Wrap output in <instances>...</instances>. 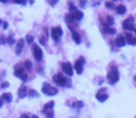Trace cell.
Instances as JSON below:
<instances>
[{
	"instance_id": "6da1fadb",
	"label": "cell",
	"mask_w": 136,
	"mask_h": 118,
	"mask_svg": "<svg viewBox=\"0 0 136 118\" xmlns=\"http://www.w3.org/2000/svg\"><path fill=\"white\" fill-rule=\"evenodd\" d=\"M119 78H120V75H119L117 68H116V67H112L111 70H110V73H108V75H107L108 83H110V84H115L116 82L119 81Z\"/></svg>"
},
{
	"instance_id": "7a4b0ae2",
	"label": "cell",
	"mask_w": 136,
	"mask_h": 118,
	"mask_svg": "<svg viewBox=\"0 0 136 118\" xmlns=\"http://www.w3.org/2000/svg\"><path fill=\"white\" fill-rule=\"evenodd\" d=\"M42 92H43L45 95H54V94L58 93V89L54 88L53 86L48 84V83H44V84L42 86Z\"/></svg>"
},
{
	"instance_id": "3957f363",
	"label": "cell",
	"mask_w": 136,
	"mask_h": 118,
	"mask_svg": "<svg viewBox=\"0 0 136 118\" xmlns=\"http://www.w3.org/2000/svg\"><path fill=\"white\" fill-rule=\"evenodd\" d=\"M32 49H33V55H34V58L37 59V60H42V58H43V53H42L41 47H39V45L33 44Z\"/></svg>"
},
{
	"instance_id": "277c9868",
	"label": "cell",
	"mask_w": 136,
	"mask_h": 118,
	"mask_svg": "<svg viewBox=\"0 0 136 118\" xmlns=\"http://www.w3.org/2000/svg\"><path fill=\"white\" fill-rule=\"evenodd\" d=\"M83 64H85V59L83 58H80L78 60L74 63V69H76L77 74H82V72H83Z\"/></svg>"
},
{
	"instance_id": "5b68a950",
	"label": "cell",
	"mask_w": 136,
	"mask_h": 118,
	"mask_svg": "<svg viewBox=\"0 0 136 118\" xmlns=\"http://www.w3.org/2000/svg\"><path fill=\"white\" fill-rule=\"evenodd\" d=\"M53 81H54L57 84H59V86H64V84L68 83L67 79L63 77V74H55V75L53 77Z\"/></svg>"
},
{
	"instance_id": "8992f818",
	"label": "cell",
	"mask_w": 136,
	"mask_h": 118,
	"mask_svg": "<svg viewBox=\"0 0 136 118\" xmlns=\"http://www.w3.org/2000/svg\"><path fill=\"white\" fill-rule=\"evenodd\" d=\"M62 69H63V72L67 74V75H73V65L71 64V63H63L62 64Z\"/></svg>"
},
{
	"instance_id": "52a82bcc",
	"label": "cell",
	"mask_w": 136,
	"mask_h": 118,
	"mask_svg": "<svg viewBox=\"0 0 136 118\" xmlns=\"http://www.w3.org/2000/svg\"><path fill=\"white\" fill-rule=\"evenodd\" d=\"M15 75H16L18 78H20V79H22L23 82H25V81L28 79V77H27V74L24 73L23 68H19V67H16V69H15Z\"/></svg>"
},
{
	"instance_id": "ba28073f",
	"label": "cell",
	"mask_w": 136,
	"mask_h": 118,
	"mask_svg": "<svg viewBox=\"0 0 136 118\" xmlns=\"http://www.w3.org/2000/svg\"><path fill=\"white\" fill-rule=\"evenodd\" d=\"M115 43H116V45H117V47H124V45H126L127 42H126V38L124 35H119L117 38H116Z\"/></svg>"
},
{
	"instance_id": "9c48e42d",
	"label": "cell",
	"mask_w": 136,
	"mask_h": 118,
	"mask_svg": "<svg viewBox=\"0 0 136 118\" xmlns=\"http://www.w3.org/2000/svg\"><path fill=\"white\" fill-rule=\"evenodd\" d=\"M24 40L23 39H19L18 40V43H16V47H15V53L16 54H20L22 53V49H23V47H24Z\"/></svg>"
},
{
	"instance_id": "30bf717a",
	"label": "cell",
	"mask_w": 136,
	"mask_h": 118,
	"mask_svg": "<svg viewBox=\"0 0 136 118\" xmlns=\"http://www.w3.org/2000/svg\"><path fill=\"white\" fill-rule=\"evenodd\" d=\"M71 15L73 16V19H74V20H77V22L82 20V18H83V13H82V11H78V10L71 13Z\"/></svg>"
},
{
	"instance_id": "8fae6325",
	"label": "cell",
	"mask_w": 136,
	"mask_h": 118,
	"mask_svg": "<svg viewBox=\"0 0 136 118\" xmlns=\"http://www.w3.org/2000/svg\"><path fill=\"white\" fill-rule=\"evenodd\" d=\"M122 28L130 31V30H134V29H135V25H134V23H131V22H129V20H124Z\"/></svg>"
},
{
	"instance_id": "7c38bea8",
	"label": "cell",
	"mask_w": 136,
	"mask_h": 118,
	"mask_svg": "<svg viewBox=\"0 0 136 118\" xmlns=\"http://www.w3.org/2000/svg\"><path fill=\"white\" fill-rule=\"evenodd\" d=\"M27 92H28V88H27L25 86L20 87V88H19V90H18L19 98H24V97H27Z\"/></svg>"
},
{
	"instance_id": "4fadbf2b",
	"label": "cell",
	"mask_w": 136,
	"mask_h": 118,
	"mask_svg": "<svg viewBox=\"0 0 136 118\" xmlns=\"http://www.w3.org/2000/svg\"><path fill=\"white\" fill-rule=\"evenodd\" d=\"M96 98H97V101H98V102H105L107 98H108V95L105 92H103V94H102V92H98V93H97V95H96Z\"/></svg>"
},
{
	"instance_id": "5bb4252c",
	"label": "cell",
	"mask_w": 136,
	"mask_h": 118,
	"mask_svg": "<svg viewBox=\"0 0 136 118\" xmlns=\"http://www.w3.org/2000/svg\"><path fill=\"white\" fill-rule=\"evenodd\" d=\"M125 38H126V42L129 43V44H136V39L135 38H132V35L130 34V33H126L125 34Z\"/></svg>"
},
{
	"instance_id": "9a60e30c",
	"label": "cell",
	"mask_w": 136,
	"mask_h": 118,
	"mask_svg": "<svg viewBox=\"0 0 136 118\" xmlns=\"http://www.w3.org/2000/svg\"><path fill=\"white\" fill-rule=\"evenodd\" d=\"M72 30V38L74 39V42L77 43V44H80L81 43V36H80V34L77 33V31H74L73 29H71Z\"/></svg>"
},
{
	"instance_id": "2e32d148",
	"label": "cell",
	"mask_w": 136,
	"mask_h": 118,
	"mask_svg": "<svg viewBox=\"0 0 136 118\" xmlns=\"http://www.w3.org/2000/svg\"><path fill=\"white\" fill-rule=\"evenodd\" d=\"M103 31L107 33V34H116V29L110 28V25H103Z\"/></svg>"
},
{
	"instance_id": "e0dca14e",
	"label": "cell",
	"mask_w": 136,
	"mask_h": 118,
	"mask_svg": "<svg viewBox=\"0 0 136 118\" xmlns=\"http://www.w3.org/2000/svg\"><path fill=\"white\" fill-rule=\"evenodd\" d=\"M1 98L4 99V102H6V103H10V102L13 101V97H11V94H10V93H4Z\"/></svg>"
},
{
	"instance_id": "ac0fdd59",
	"label": "cell",
	"mask_w": 136,
	"mask_h": 118,
	"mask_svg": "<svg viewBox=\"0 0 136 118\" xmlns=\"http://www.w3.org/2000/svg\"><path fill=\"white\" fill-rule=\"evenodd\" d=\"M116 11H117L119 14H121V15H124L126 13V6L125 5H119L117 8H116Z\"/></svg>"
},
{
	"instance_id": "d6986e66",
	"label": "cell",
	"mask_w": 136,
	"mask_h": 118,
	"mask_svg": "<svg viewBox=\"0 0 136 118\" xmlns=\"http://www.w3.org/2000/svg\"><path fill=\"white\" fill-rule=\"evenodd\" d=\"M53 107H54V102H48V103L45 104V107L43 108V112L50 111V109H53Z\"/></svg>"
},
{
	"instance_id": "ffe728a7",
	"label": "cell",
	"mask_w": 136,
	"mask_h": 118,
	"mask_svg": "<svg viewBox=\"0 0 136 118\" xmlns=\"http://www.w3.org/2000/svg\"><path fill=\"white\" fill-rule=\"evenodd\" d=\"M52 38H53V40H55V42H59V36L57 35V33H55V28L54 29H52Z\"/></svg>"
},
{
	"instance_id": "44dd1931",
	"label": "cell",
	"mask_w": 136,
	"mask_h": 118,
	"mask_svg": "<svg viewBox=\"0 0 136 118\" xmlns=\"http://www.w3.org/2000/svg\"><path fill=\"white\" fill-rule=\"evenodd\" d=\"M29 95H30L32 98H33V97H34V98H37V97H39V95H38V92H37V90H34V89L29 90Z\"/></svg>"
},
{
	"instance_id": "7402d4cb",
	"label": "cell",
	"mask_w": 136,
	"mask_h": 118,
	"mask_svg": "<svg viewBox=\"0 0 136 118\" xmlns=\"http://www.w3.org/2000/svg\"><path fill=\"white\" fill-rule=\"evenodd\" d=\"M15 43V39H14V36H13V34L8 38V44H10V45H13Z\"/></svg>"
},
{
	"instance_id": "603a6c76",
	"label": "cell",
	"mask_w": 136,
	"mask_h": 118,
	"mask_svg": "<svg viewBox=\"0 0 136 118\" xmlns=\"http://www.w3.org/2000/svg\"><path fill=\"white\" fill-rule=\"evenodd\" d=\"M74 108H82L83 107V102H76V103H73L72 104Z\"/></svg>"
},
{
	"instance_id": "cb8c5ba5",
	"label": "cell",
	"mask_w": 136,
	"mask_h": 118,
	"mask_svg": "<svg viewBox=\"0 0 136 118\" xmlns=\"http://www.w3.org/2000/svg\"><path fill=\"white\" fill-rule=\"evenodd\" d=\"M33 42H34V36H33V35H28V36H27V43L33 44Z\"/></svg>"
},
{
	"instance_id": "d4e9b609",
	"label": "cell",
	"mask_w": 136,
	"mask_h": 118,
	"mask_svg": "<svg viewBox=\"0 0 136 118\" xmlns=\"http://www.w3.org/2000/svg\"><path fill=\"white\" fill-rule=\"evenodd\" d=\"M112 24H113V18L107 16V24H105V25H112Z\"/></svg>"
},
{
	"instance_id": "484cf974",
	"label": "cell",
	"mask_w": 136,
	"mask_h": 118,
	"mask_svg": "<svg viewBox=\"0 0 136 118\" xmlns=\"http://www.w3.org/2000/svg\"><path fill=\"white\" fill-rule=\"evenodd\" d=\"M24 67H25L27 69H32V63H30V60H27V62L24 63Z\"/></svg>"
},
{
	"instance_id": "4316f807",
	"label": "cell",
	"mask_w": 136,
	"mask_h": 118,
	"mask_svg": "<svg viewBox=\"0 0 136 118\" xmlns=\"http://www.w3.org/2000/svg\"><path fill=\"white\" fill-rule=\"evenodd\" d=\"M44 113H47V117H49V118L54 117V114H53V112H52V111H47V112H44Z\"/></svg>"
},
{
	"instance_id": "83f0119b",
	"label": "cell",
	"mask_w": 136,
	"mask_h": 118,
	"mask_svg": "<svg viewBox=\"0 0 136 118\" xmlns=\"http://www.w3.org/2000/svg\"><path fill=\"white\" fill-rule=\"evenodd\" d=\"M5 42H6V39H5L3 35H0V45H1V44H4Z\"/></svg>"
},
{
	"instance_id": "f1b7e54d",
	"label": "cell",
	"mask_w": 136,
	"mask_h": 118,
	"mask_svg": "<svg viewBox=\"0 0 136 118\" xmlns=\"http://www.w3.org/2000/svg\"><path fill=\"white\" fill-rule=\"evenodd\" d=\"M80 4H81V6H82V8H85V6H86V4H87V0H80Z\"/></svg>"
},
{
	"instance_id": "f546056e",
	"label": "cell",
	"mask_w": 136,
	"mask_h": 118,
	"mask_svg": "<svg viewBox=\"0 0 136 118\" xmlns=\"http://www.w3.org/2000/svg\"><path fill=\"white\" fill-rule=\"evenodd\" d=\"M0 87H1V88H8V87H9V83H8V82H3Z\"/></svg>"
},
{
	"instance_id": "4dcf8cb0",
	"label": "cell",
	"mask_w": 136,
	"mask_h": 118,
	"mask_svg": "<svg viewBox=\"0 0 136 118\" xmlns=\"http://www.w3.org/2000/svg\"><path fill=\"white\" fill-rule=\"evenodd\" d=\"M76 10H77V8H76L74 5H69V11H71V13H73V11H76Z\"/></svg>"
},
{
	"instance_id": "1f68e13d",
	"label": "cell",
	"mask_w": 136,
	"mask_h": 118,
	"mask_svg": "<svg viewBox=\"0 0 136 118\" xmlns=\"http://www.w3.org/2000/svg\"><path fill=\"white\" fill-rule=\"evenodd\" d=\"M39 42H41V44H43V45H45V44H47L45 38H41V40H39Z\"/></svg>"
},
{
	"instance_id": "d6a6232c",
	"label": "cell",
	"mask_w": 136,
	"mask_h": 118,
	"mask_svg": "<svg viewBox=\"0 0 136 118\" xmlns=\"http://www.w3.org/2000/svg\"><path fill=\"white\" fill-rule=\"evenodd\" d=\"M14 1L18 3V4H23V5L25 4V0H14Z\"/></svg>"
},
{
	"instance_id": "836d02e7",
	"label": "cell",
	"mask_w": 136,
	"mask_h": 118,
	"mask_svg": "<svg viewBox=\"0 0 136 118\" xmlns=\"http://www.w3.org/2000/svg\"><path fill=\"white\" fill-rule=\"evenodd\" d=\"M57 3H58V0H50V1H49V4H50L52 6H54Z\"/></svg>"
},
{
	"instance_id": "e575fe53",
	"label": "cell",
	"mask_w": 136,
	"mask_h": 118,
	"mask_svg": "<svg viewBox=\"0 0 136 118\" xmlns=\"http://www.w3.org/2000/svg\"><path fill=\"white\" fill-rule=\"evenodd\" d=\"M106 6H107L108 9H113V4H112V3H106Z\"/></svg>"
},
{
	"instance_id": "d590c367",
	"label": "cell",
	"mask_w": 136,
	"mask_h": 118,
	"mask_svg": "<svg viewBox=\"0 0 136 118\" xmlns=\"http://www.w3.org/2000/svg\"><path fill=\"white\" fill-rule=\"evenodd\" d=\"M1 25H3V28H4V29H8V27H9L6 22H3V24H1Z\"/></svg>"
},
{
	"instance_id": "8d00e7d4",
	"label": "cell",
	"mask_w": 136,
	"mask_h": 118,
	"mask_svg": "<svg viewBox=\"0 0 136 118\" xmlns=\"http://www.w3.org/2000/svg\"><path fill=\"white\" fill-rule=\"evenodd\" d=\"M126 20H129V22H131V23H134V16H130V18H127Z\"/></svg>"
},
{
	"instance_id": "74e56055",
	"label": "cell",
	"mask_w": 136,
	"mask_h": 118,
	"mask_svg": "<svg viewBox=\"0 0 136 118\" xmlns=\"http://www.w3.org/2000/svg\"><path fill=\"white\" fill-rule=\"evenodd\" d=\"M3 102H4V99H3V98H0V108L3 107Z\"/></svg>"
},
{
	"instance_id": "f35d334b",
	"label": "cell",
	"mask_w": 136,
	"mask_h": 118,
	"mask_svg": "<svg viewBox=\"0 0 136 118\" xmlns=\"http://www.w3.org/2000/svg\"><path fill=\"white\" fill-rule=\"evenodd\" d=\"M29 3H30V4H33V3H34V0H29Z\"/></svg>"
},
{
	"instance_id": "ab89813d",
	"label": "cell",
	"mask_w": 136,
	"mask_h": 118,
	"mask_svg": "<svg viewBox=\"0 0 136 118\" xmlns=\"http://www.w3.org/2000/svg\"><path fill=\"white\" fill-rule=\"evenodd\" d=\"M0 1H3V3H6V0H0Z\"/></svg>"
},
{
	"instance_id": "60d3db41",
	"label": "cell",
	"mask_w": 136,
	"mask_h": 118,
	"mask_svg": "<svg viewBox=\"0 0 136 118\" xmlns=\"http://www.w3.org/2000/svg\"><path fill=\"white\" fill-rule=\"evenodd\" d=\"M3 24V22H1V19H0V25H1Z\"/></svg>"
},
{
	"instance_id": "b9f144b4",
	"label": "cell",
	"mask_w": 136,
	"mask_h": 118,
	"mask_svg": "<svg viewBox=\"0 0 136 118\" xmlns=\"http://www.w3.org/2000/svg\"><path fill=\"white\" fill-rule=\"evenodd\" d=\"M134 79H135V81H136V75H135V77H134Z\"/></svg>"
},
{
	"instance_id": "7bdbcfd3",
	"label": "cell",
	"mask_w": 136,
	"mask_h": 118,
	"mask_svg": "<svg viewBox=\"0 0 136 118\" xmlns=\"http://www.w3.org/2000/svg\"><path fill=\"white\" fill-rule=\"evenodd\" d=\"M134 30H135V33H136V28H135V29H134Z\"/></svg>"
},
{
	"instance_id": "ee69618b",
	"label": "cell",
	"mask_w": 136,
	"mask_h": 118,
	"mask_svg": "<svg viewBox=\"0 0 136 118\" xmlns=\"http://www.w3.org/2000/svg\"><path fill=\"white\" fill-rule=\"evenodd\" d=\"M113 1H116V0H113Z\"/></svg>"
}]
</instances>
